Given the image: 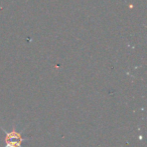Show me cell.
Listing matches in <instances>:
<instances>
[{"label":"cell","mask_w":147,"mask_h":147,"mask_svg":"<svg viewBox=\"0 0 147 147\" xmlns=\"http://www.w3.org/2000/svg\"><path fill=\"white\" fill-rule=\"evenodd\" d=\"M0 129L5 133V146L4 147H22L23 142L29 139L22 137V130L17 129L15 124H13L11 130H7L0 125Z\"/></svg>","instance_id":"obj_1"}]
</instances>
